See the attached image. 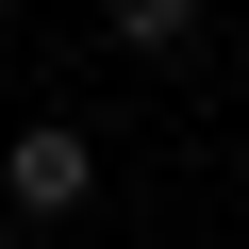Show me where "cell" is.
Wrapping results in <instances>:
<instances>
[{
    "mask_svg": "<svg viewBox=\"0 0 249 249\" xmlns=\"http://www.w3.org/2000/svg\"><path fill=\"white\" fill-rule=\"evenodd\" d=\"M0 199L17 216H83L100 199V150L67 133V116H34V133H0Z\"/></svg>",
    "mask_w": 249,
    "mask_h": 249,
    "instance_id": "1",
    "label": "cell"
},
{
    "mask_svg": "<svg viewBox=\"0 0 249 249\" xmlns=\"http://www.w3.org/2000/svg\"><path fill=\"white\" fill-rule=\"evenodd\" d=\"M100 34H116V50H183V34H199V0H100Z\"/></svg>",
    "mask_w": 249,
    "mask_h": 249,
    "instance_id": "2",
    "label": "cell"
}]
</instances>
